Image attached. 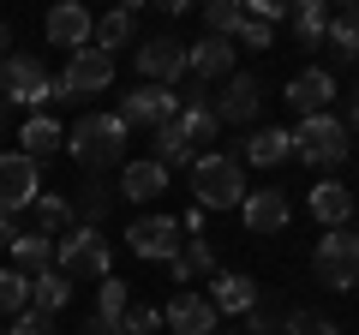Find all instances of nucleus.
Returning a JSON list of instances; mask_svg holds the SVG:
<instances>
[{
  "instance_id": "7",
  "label": "nucleus",
  "mask_w": 359,
  "mask_h": 335,
  "mask_svg": "<svg viewBox=\"0 0 359 335\" xmlns=\"http://www.w3.org/2000/svg\"><path fill=\"white\" fill-rule=\"evenodd\" d=\"M36 198H42V168L30 162L25 150H6L0 156V216L36 204Z\"/></svg>"
},
{
  "instance_id": "11",
  "label": "nucleus",
  "mask_w": 359,
  "mask_h": 335,
  "mask_svg": "<svg viewBox=\"0 0 359 335\" xmlns=\"http://www.w3.org/2000/svg\"><path fill=\"white\" fill-rule=\"evenodd\" d=\"M174 114H180V96L162 90V84H138L132 96H120V120H126V132L132 126H168Z\"/></svg>"
},
{
  "instance_id": "4",
  "label": "nucleus",
  "mask_w": 359,
  "mask_h": 335,
  "mask_svg": "<svg viewBox=\"0 0 359 335\" xmlns=\"http://www.w3.org/2000/svg\"><path fill=\"white\" fill-rule=\"evenodd\" d=\"M311 282L330 287V294H347L359 287V233L353 228H330L311 252Z\"/></svg>"
},
{
  "instance_id": "37",
  "label": "nucleus",
  "mask_w": 359,
  "mask_h": 335,
  "mask_svg": "<svg viewBox=\"0 0 359 335\" xmlns=\"http://www.w3.org/2000/svg\"><path fill=\"white\" fill-rule=\"evenodd\" d=\"M282 335H341V329H335V323L323 317V311H294Z\"/></svg>"
},
{
  "instance_id": "42",
  "label": "nucleus",
  "mask_w": 359,
  "mask_h": 335,
  "mask_svg": "<svg viewBox=\"0 0 359 335\" xmlns=\"http://www.w3.org/2000/svg\"><path fill=\"white\" fill-rule=\"evenodd\" d=\"M18 240V228H13V216H0V245H13Z\"/></svg>"
},
{
  "instance_id": "45",
  "label": "nucleus",
  "mask_w": 359,
  "mask_h": 335,
  "mask_svg": "<svg viewBox=\"0 0 359 335\" xmlns=\"http://www.w3.org/2000/svg\"><path fill=\"white\" fill-rule=\"evenodd\" d=\"M0 126H6V102H0Z\"/></svg>"
},
{
  "instance_id": "25",
  "label": "nucleus",
  "mask_w": 359,
  "mask_h": 335,
  "mask_svg": "<svg viewBox=\"0 0 359 335\" xmlns=\"http://www.w3.org/2000/svg\"><path fill=\"white\" fill-rule=\"evenodd\" d=\"M18 144H25V156H30V162H42V156H60V150H66V132L54 126L48 114H36V120H25Z\"/></svg>"
},
{
  "instance_id": "32",
  "label": "nucleus",
  "mask_w": 359,
  "mask_h": 335,
  "mask_svg": "<svg viewBox=\"0 0 359 335\" xmlns=\"http://www.w3.org/2000/svg\"><path fill=\"white\" fill-rule=\"evenodd\" d=\"M150 162H162V168H186V162H192V144H186V132H180V120L156 126V156H150Z\"/></svg>"
},
{
  "instance_id": "23",
  "label": "nucleus",
  "mask_w": 359,
  "mask_h": 335,
  "mask_svg": "<svg viewBox=\"0 0 359 335\" xmlns=\"http://www.w3.org/2000/svg\"><path fill=\"white\" fill-rule=\"evenodd\" d=\"M132 36H138V13H132V6H114V13H102V18H96V30H90V42H96L102 54L126 48Z\"/></svg>"
},
{
  "instance_id": "2",
  "label": "nucleus",
  "mask_w": 359,
  "mask_h": 335,
  "mask_svg": "<svg viewBox=\"0 0 359 335\" xmlns=\"http://www.w3.org/2000/svg\"><path fill=\"white\" fill-rule=\"evenodd\" d=\"M192 198L198 210H240L245 204L240 156H192Z\"/></svg>"
},
{
  "instance_id": "21",
  "label": "nucleus",
  "mask_w": 359,
  "mask_h": 335,
  "mask_svg": "<svg viewBox=\"0 0 359 335\" xmlns=\"http://www.w3.org/2000/svg\"><path fill=\"white\" fill-rule=\"evenodd\" d=\"M168 275H174V287H192L198 275H216V252H210L204 240H186L174 258H168Z\"/></svg>"
},
{
  "instance_id": "1",
  "label": "nucleus",
  "mask_w": 359,
  "mask_h": 335,
  "mask_svg": "<svg viewBox=\"0 0 359 335\" xmlns=\"http://www.w3.org/2000/svg\"><path fill=\"white\" fill-rule=\"evenodd\" d=\"M66 156H78L84 168H114L126 156V120L120 114H84L66 132Z\"/></svg>"
},
{
  "instance_id": "33",
  "label": "nucleus",
  "mask_w": 359,
  "mask_h": 335,
  "mask_svg": "<svg viewBox=\"0 0 359 335\" xmlns=\"http://www.w3.org/2000/svg\"><path fill=\"white\" fill-rule=\"evenodd\" d=\"M108 198H114V192H108V186H102V180H90V186H84V192H78V204H72V216H78V221H84V228H96V221H102V216H108Z\"/></svg>"
},
{
  "instance_id": "3",
  "label": "nucleus",
  "mask_w": 359,
  "mask_h": 335,
  "mask_svg": "<svg viewBox=\"0 0 359 335\" xmlns=\"http://www.w3.org/2000/svg\"><path fill=\"white\" fill-rule=\"evenodd\" d=\"M54 270L66 275V282H108V240L102 228H66L60 240H54Z\"/></svg>"
},
{
  "instance_id": "41",
  "label": "nucleus",
  "mask_w": 359,
  "mask_h": 335,
  "mask_svg": "<svg viewBox=\"0 0 359 335\" xmlns=\"http://www.w3.org/2000/svg\"><path fill=\"white\" fill-rule=\"evenodd\" d=\"M84 335H120V323H108V317H90V323H84Z\"/></svg>"
},
{
  "instance_id": "28",
  "label": "nucleus",
  "mask_w": 359,
  "mask_h": 335,
  "mask_svg": "<svg viewBox=\"0 0 359 335\" xmlns=\"http://www.w3.org/2000/svg\"><path fill=\"white\" fill-rule=\"evenodd\" d=\"M294 36H299V48H318L323 42V30H330V6H323V0H299L294 13Z\"/></svg>"
},
{
  "instance_id": "24",
  "label": "nucleus",
  "mask_w": 359,
  "mask_h": 335,
  "mask_svg": "<svg viewBox=\"0 0 359 335\" xmlns=\"http://www.w3.org/2000/svg\"><path fill=\"white\" fill-rule=\"evenodd\" d=\"M13 270H18V275L54 270V240H48V233H36V228L18 233V240H13Z\"/></svg>"
},
{
  "instance_id": "31",
  "label": "nucleus",
  "mask_w": 359,
  "mask_h": 335,
  "mask_svg": "<svg viewBox=\"0 0 359 335\" xmlns=\"http://www.w3.org/2000/svg\"><path fill=\"white\" fill-rule=\"evenodd\" d=\"M30 311V275L18 270H0V323H13Z\"/></svg>"
},
{
  "instance_id": "12",
  "label": "nucleus",
  "mask_w": 359,
  "mask_h": 335,
  "mask_svg": "<svg viewBox=\"0 0 359 335\" xmlns=\"http://www.w3.org/2000/svg\"><path fill=\"white\" fill-rule=\"evenodd\" d=\"M138 72H144V84H180L186 78V42L180 36H150L138 48Z\"/></svg>"
},
{
  "instance_id": "5",
  "label": "nucleus",
  "mask_w": 359,
  "mask_h": 335,
  "mask_svg": "<svg viewBox=\"0 0 359 335\" xmlns=\"http://www.w3.org/2000/svg\"><path fill=\"white\" fill-rule=\"evenodd\" d=\"M54 96V78L36 54H6L0 60V102L6 108H42Z\"/></svg>"
},
{
  "instance_id": "43",
  "label": "nucleus",
  "mask_w": 359,
  "mask_h": 335,
  "mask_svg": "<svg viewBox=\"0 0 359 335\" xmlns=\"http://www.w3.org/2000/svg\"><path fill=\"white\" fill-rule=\"evenodd\" d=\"M6 48H13V25H0V60H6Z\"/></svg>"
},
{
  "instance_id": "39",
  "label": "nucleus",
  "mask_w": 359,
  "mask_h": 335,
  "mask_svg": "<svg viewBox=\"0 0 359 335\" xmlns=\"http://www.w3.org/2000/svg\"><path fill=\"white\" fill-rule=\"evenodd\" d=\"M13 335H60V329H54V317H42V311H25V317H13Z\"/></svg>"
},
{
  "instance_id": "20",
  "label": "nucleus",
  "mask_w": 359,
  "mask_h": 335,
  "mask_svg": "<svg viewBox=\"0 0 359 335\" xmlns=\"http://www.w3.org/2000/svg\"><path fill=\"white\" fill-rule=\"evenodd\" d=\"M240 156H245L252 168H276V162H287V156H294V138H287L282 126H257L252 138L240 144Z\"/></svg>"
},
{
  "instance_id": "18",
  "label": "nucleus",
  "mask_w": 359,
  "mask_h": 335,
  "mask_svg": "<svg viewBox=\"0 0 359 335\" xmlns=\"http://www.w3.org/2000/svg\"><path fill=\"white\" fill-rule=\"evenodd\" d=\"M156 192H168V168H162V162H150V156H144V162H126V168H120V198L150 204Z\"/></svg>"
},
{
  "instance_id": "40",
  "label": "nucleus",
  "mask_w": 359,
  "mask_h": 335,
  "mask_svg": "<svg viewBox=\"0 0 359 335\" xmlns=\"http://www.w3.org/2000/svg\"><path fill=\"white\" fill-rule=\"evenodd\" d=\"M245 18H264V25L276 30V25L287 18V6H282V0H252V6H245Z\"/></svg>"
},
{
  "instance_id": "34",
  "label": "nucleus",
  "mask_w": 359,
  "mask_h": 335,
  "mask_svg": "<svg viewBox=\"0 0 359 335\" xmlns=\"http://www.w3.org/2000/svg\"><path fill=\"white\" fill-rule=\"evenodd\" d=\"M240 18H245V6H233V0H210V6H204V25H210V36H228V42H233Z\"/></svg>"
},
{
  "instance_id": "8",
  "label": "nucleus",
  "mask_w": 359,
  "mask_h": 335,
  "mask_svg": "<svg viewBox=\"0 0 359 335\" xmlns=\"http://www.w3.org/2000/svg\"><path fill=\"white\" fill-rule=\"evenodd\" d=\"M108 84H114V54L78 48L72 60H66V72H60V84H54V96H96V90H108Z\"/></svg>"
},
{
  "instance_id": "14",
  "label": "nucleus",
  "mask_w": 359,
  "mask_h": 335,
  "mask_svg": "<svg viewBox=\"0 0 359 335\" xmlns=\"http://www.w3.org/2000/svg\"><path fill=\"white\" fill-rule=\"evenodd\" d=\"M330 96H335V78L323 72V66H306V72L287 78V102H294V114H299V120L323 114V108H330Z\"/></svg>"
},
{
  "instance_id": "27",
  "label": "nucleus",
  "mask_w": 359,
  "mask_h": 335,
  "mask_svg": "<svg viewBox=\"0 0 359 335\" xmlns=\"http://www.w3.org/2000/svg\"><path fill=\"white\" fill-rule=\"evenodd\" d=\"M66 299H72V287H66V275H60V270H36V275H30V311L54 317Z\"/></svg>"
},
{
  "instance_id": "36",
  "label": "nucleus",
  "mask_w": 359,
  "mask_h": 335,
  "mask_svg": "<svg viewBox=\"0 0 359 335\" xmlns=\"http://www.w3.org/2000/svg\"><path fill=\"white\" fill-rule=\"evenodd\" d=\"M156 329H162V311H156V306H126L120 335H156Z\"/></svg>"
},
{
  "instance_id": "10",
  "label": "nucleus",
  "mask_w": 359,
  "mask_h": 335,
  "mask_svg": "<svg viewBox=\"0 0 359 335\" xmlns=\"http://www.w3.org/2000/svg\"><path fill=\"white\" fill-rule=\"evenodd\" d=\"M216 317L222 311L210 306V294H198V287H180V294L168 299V311H162V323L174 335H216Z\"/></svg>"
},
{
  "instance_id": "26",
  "label": "nucleus",
  "mask_w": 359,
  "mask_h": 335,
  "mask_svg": "<svg viewBox=\"0 0 359 335\" xmlns=\"http://www.w3.org/2000/svg\"><path fill=\"white\" fill-rule=\"evenodd\" d=\"M323 42H330L341 60H359V0H347L341 13H330V30H323Z\"/></svg>"
},
{
  "instance_id": "16",
  "label": "nucleus",
  "mask_w": 359,
  "mask_h": 335,
  "mask_svg": "<svg viewBox=\"0 0 359 335\" xmlns=\"http://www.w3.org/2000/svg\"><path fill=\"white\" fill-rule=\"evenodd\" d=\"M257 102H264V84H257L252 72H240V78H228V90H222V102H216V120H228V126H252Z\"/></svg>"
},
{
  "instance_id": "38",
  "label": "nucleus",
  "mask_w": 359,
  "mask_h": 335,
  "mask_svg": "<svg viewBox=\"0 0 359 335\" xmlns=\"http://www.w3.org/2000/svg\"><path fill=\"white\" fill-rule=\"evenodd\" d=\"M233 36H240V48H269V42H276V30H269L264 18H240V30H233Z\"/></svg>"
},
{
  "instance_id": "19",
  "label": "nucleus",
  "mask_w": 359,
  "mask_h": 335,
  "mask_svg": "<svg viewBox=\"0 0 359 335\" xmlns=\"http://www.w3.org/2000/svg\"><path fill=\"white\" fill-rule=\"evenodd\" d=\"M210 306L216 311H252L257 306V282L252 275H233V270H216L210 275Z\"/></svg>"
},
{
  "instance_id": "9",
  "label": "nucleus",
  "mask_w": 359,
  "mask_h": 335,
  "mask_svg": "<svg viewBox=\"0 0 359 335\" xmlns=\"http://www.w3.org/2000/svg\"><path fill=\"white\" fill-rule=\"evenodd\" d=\"M126 245L138 252L144 264H156V258L168 264L180 245H186V233H180V221H174V216H138V221L126 228Z\"/></svg>"
},
{
  "instance_id": "15",
  "label": "nucleus",
  "mask_w": 359,
  "mask_h": 335,
  "mask_svg": "<svg viewBox=\"0 0 359 335\" xmlns=\"http://www.w3.org/2000/svg\"><path fill=\"white\" fill-rule=\"evenodd\" d=\"M186 72L198 78V84H210V78H233V42L228 36H204L186 48Z\"/></svg>"
},
{
  "instance_id": "44",
  "label": "nucleus",
  "mask_w": 359,
  "mask_h": 335,
  "mask_svg": "<svg viewBox=\"0 0 359 335\" xmlns=\"http://www.w3.org/2000/svg\"><path fill=\"white\" fill-rule=\"evenodd\" d=\"M353 132H359V102H353Z\"/></svg>"
},
{
  "instance_id": "6",
  "label": "nucleus",
  "mask_w": 359,
  "mask_h": 335,
  "mask_svg": "<svg viewBox=\"0 0 359 335\" xmlns=\"http://www.w3.org/2000/svg\"><path fill=\"white\" fill-rule=\"evenodd\" d=\"M287 138H294V156H299V162H311V168H335L347 156V126L335 114L299 120V132H287Z\"/></svg>"
},
{
  "instance_id": "30",
  "label": "nucleus",
  "mask_w": 359,
  "mask_h": 335,
  "mask_svg": "<svg viewBox=\"0 0 359 335\" xmlns=\"http://www.w3.org/2000/svg\"><path fill=\"white\" fill-rule=\"evenodd\" d=\"M30 210H36V233H48V240H54V233H66V228L78 221V216H72V198H54V192H42Z\"/></svg>"
},
{
  "instance_id": "29",
  "label": "nucleus",
  "mask_w": 359,
  "mask_h": 335,
  "mask_svg": "<svg viewBox=\"0 0 359 335\" xmlns=\"http://www.w3.org/2000/svg\"><path fill=\"white\" fill-rule=\"evenodd\" d=\"M174 120H180V132H186V144H192V150H198V144H210V138H216V126H222L210 102H180Z\"/></svg>"
},
{
  "instance_id": "13",
  "label": "nucleus",
  "mask_w": 359,
  "mask_h": 335,
  "mask_svg": "<svg viewBox=\"0 0 359 335\" xmlns=\"http://www.w3.org/2000/svg\"><path fill=\"white\" fill-rule=\"evenodd\" d=\"M240 221H245V233H282V228H287V192H282V186L245 192V204H240Z\"/></svg>"
},
{
  "instance_id": "17",
  "label": "nucleus",
  "mask_w": 359,
  "mask_h": 335,
  "mask_svg": "<svg viewBox=\"0 0 359 335\" xmlns=\"http://www.w3.org/2000/svg\"><path fill=\"white\" fill-rule=\"evenodd\" d=\"M90 30H96V18H90L78 0H66V6L48 13V42H54V48H72V54L90 48Z\"/></svg>"
},
{
  "instance_id": "35",
  "label": "nucleus",
  "mask_w": 359,
  "mask_h": 335,
  "mask_svg": "<svg viewBox=\"0 0 359 335\" xmlns=\"http://www.w3.org/2000/svg\"><path fill=\"white\" fill-rule=\"evenodd\" d=\"M126 306H132V299H126V282H114V275H108V282L96 287V317L120 323V317H126Z\"/></svg>"
},
{
  "instance_id": "22",
  "label": "nucleus",
  "mask_w": 359,
  "mask_h": 335,
  "mask_svg": "<svg viewBox=\"0 0 359 335\" xmlns=\"http://www.w3.org/2000/svg\"><path fill=\"white\" fill-rule=\"evenodd\" d=\"M311 216H318V221H330V228H347V221H353V192H347L341 180L311 186Z\"/></svg>"
}]
</instances>
